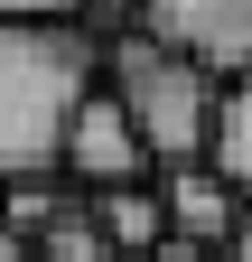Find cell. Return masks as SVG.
Returning <instances> with one entry per match:
<instances>
[{
    "mask_svg": "<svg viewBox=\"0 0 252 262\" xmlns=\"http://www.w3.org/2000/svg\"><path fill=\"white\" fill-rule=\"evenodd\" d=\"M75 0H0V19H66Z\"/></svg>",
    "mask_w": 252,
    "mask_h": 262,
    "instance_id": "obj_10",
    "label": "cell"
},
{
    "mask_svg": "<svg viewBox=\"0 0 252 262\" xmlns=\"http://www.w3.org/2000/svg\"><path fill=\"white\" fill-rule=\"evenodd\" d=\"M93 75L84 28L66 19H0V187L10 178H66V131L84 113Z\"/></svg>",
    "mask_w": 252,
    "mask_h": 262,
    "instance_id": "obj_1",
    "label": "cell"
},
{
    "mask_svg": "<svg viewBox=\"0 0 252 262\" xmlns=\"http://www.w3.org/2000/svg\"><path fill=\"white\" fill-rule=\"evenodd\" d=\"M140 28L187 66H206L215 84L252 75V0H140Z\"/></svg>",
    "mask_w": 252,
    "mask_h": 262,
    "instance_id": "obj_3",
    "label": "cell"
},
{
    "mask_svg": "<svg viewBox=\"0 0 252 262\" xmlns=\"http://www.w3.org/2000/svg\"><path fill=\"white\" fill-rule=\"evenodd\" d=\"M93 215H103V234H112V253H121V262H149V253L168 244V196H159V178L93 196Z\"/></svg>",
    "mask_w": 252,
    "mask_h": 262,
    "instance_id": "obj_6",
    "label": "cell"
},
{
    "mask_svg": "<svg viewBox=\"0 0 252 262\" xmlns=\"http://www.w3.org/2000/svg\"><path fill=\"white\" fill-rule=\"evenodd\" d=\"M149 169H159V159H149L140 122L121 113L112 84H93L84 113H75V131H66V187H75V196H112V187H140Z\"/></svg>",
    "mask_w": 252,
    "mask_h": 262,
    "instance_id": "obj_4",
    "label": "cell"
},
{
    "mask_svg": "<svg viewBox=\"0 0 252 262\" xmlns=\"http://www.w3.org/2000/svg\"><path fill=\"white\" fill-rule=\"evenodd\" d=\"M38 262H121L112 234H103V215H93V196H75V206L38 234Z\"/></svg>",
    "mask_w": 252,
    "mask_h": 262,
    "instance_id": "obj_7",
    "label": "cell"
},
{
    "mask_svg": "<svg viewBox=\"0 0 252 262\" xmlns=\"http://www.w3.org/2000/svg\"><path fill=\"white\" fill-rule=\"evenodd\" d=\"M224 262H252V215H243V234L224 244Z\"/></svg>",
    "mask_w": 252,
    "mask_h": 262,
    "instance_id": "obj_13",
    "label": "cell"
},
{
    "mask_svg": "<svg viewBox=\"0 0 252 262\" xmlns=\"http://www.w3.org/2000/svg\"><path fill=\"white\" fill-rule=\"evenodd\" d=\"M159 196H168V234H178V244H206V253H224V244L243 234V215H252V196L215 169V159L159 169Z\"/></svg>",
    "mask_w": 252,
    "mask_h": 262,
    "instance_id": "obj_5",
    "label": "cell"
},
{
    "mask_svg": "<svg viewBox=\"0 0 252 262\" xmlns=\"http://www.w3.org/2000/svg\"><path fill=\"white\" fill-rule=\"evenodd\" d=\"M149 262H224V253H206V244H178V234H168V244L149 253Z\"/></svg>",
    "mask_w": 252,
    "mask_h": 262,
    "instance_id": "obj_11",
    "label": "cell"
},
{
    "mask_svg": "<svg viewBox=\"0 0 252 262\" xmlns=\"http://www.w3.org/2000/svg\"><path fill=\"white\" fill-rule=\"evenodd\" d=\"M75 19H103L112 38H121V19H140V0H75Z\"/></svg>",
    "mask_w": 252,
    "mask_h": 262,
    "instance_id": "obj_9",
    "label": "cell"
},
{
    "mask_svg": "<svg viewBox=\"0 0 252 262\" xmlns=\"http://www.w3.org/2000/svg\"><path fill=\"white\" fill-rule=\"evenodd\" d=\"M215 169H224L243 196H252V75L224 84V131H215Z\"/></svg>",
    "mask_w": 252,
    "mask_h": 262,
    "instance_id": "obj_8",
    "label": "cell"
},
{
    "mask_svg": "<svg viewBox=\"0 0 252 262\" xmlns=\"http://www.w3.org/2000/svg\"><path fill=\"white\" fill-rule=\"evenodd\" d=\"M0 262H38V244H28V234H10V225H0Z\"/></svg>",
    "mask_w": 252,
    "mask_h": 262,
    "instance_id": "obj_12",
    "label": "cell"
},
{
    "mask_svg": "<svg viewBox=\"0 0 252 262\" xmlns=\"http://www.w3.org/2000/svg\"><path fill=\"white\" fill-rule=\"evenodd\" d=\"M103 84L121 94V113L140 122V141L159 169H187V159H215V131H224V84L206 66H187L178 47H159L149 28H121L103 47Z\"/></svg>",
    "mask_w": 252,
    "mask_h": 262,
    "instance_id": "obj_2",
    "label": "cell"
}]
</instances>
